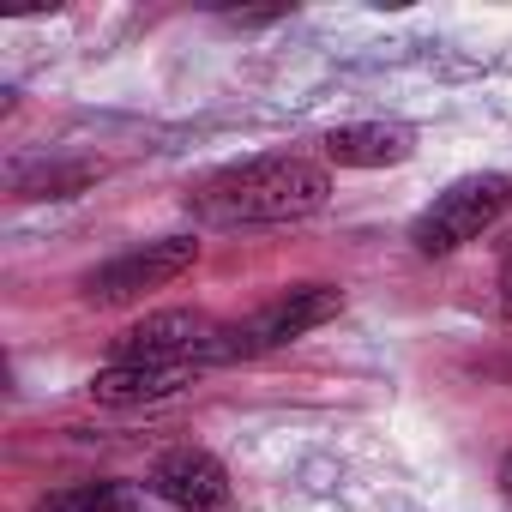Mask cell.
Listing matches in <instances>:
<instances>
[{
  "mask_svg": "<svg viewBox=\"0 0 512 512\" xmlns=\"http://www.w3.org/2000/svg\"><path fill=\"white\" fill-rule=\"evenodd\" d=\"M326 199H332V175L314 157L272 151V157H247V163H229V169L205 175L187 193V211L199 223L241 229V223H302Z\"/></svg>",
  "mask_w": 512,
  "mask_h": 512,
  "instance_id": "1",
  "label": "cell"
},
{
  "mask_svg": "<svg viewBox=\"0 0 512 512\" xmlns=\"http://www.w3.org/2000/svg\"><path fill=\"white\" fill-rule=\"evenodd\" d=\"M506 205H512V181L506 175H464L446 193H434V205L410 223V241H416L422 260H446V253L482 241L506 217Z\"/></svg>",
  "mask_w": 512,
  "mask_h": 512,
  "instance_id": "2",
  "label": "cell"
},
{
  "mask_svg": "<svg viewBox=\"0 0 512 512\" xmlns=\"http://www.w3.org/2000/svg\"><path fill=\"white\" fill-rule=\"evenodd\" d=\"M193 260H199V241L193 235H163V241L127 247L121 260H109V266H97L85 278V302L91 308H127V302L175 284L181 272H193Z\"/></svg>",
  "mask_w": 512,
  "mask_h": 512,
  "instance_id": "3",
  "label": "cell"
},
{
  "mask_svg": "<svg viewBox=\"0 0 512 512\" xmlns=\"http://www.w3.org/2000/svg\"><path fill=\"white\" fill-rule=\"evenodd\" d=\"M338 308H344V296H338L332 284H296V290H284L278 302H266L260 314H253V320H241V326H223V356H229V362H241V356L284 350V344H296L302 332L326 326Z\"/></svg>",
  "mask_w": 512,
  "mask_h": 512,
  "instance_id": "4",
  "label": "cell"
},
{
  "mask_svg": "<svg viewBox=\"0 0 512 512\" xmlns=\"http://www.w3.org/2000/svg\"><path fill=\"white\" fill-rule=\"evenodd\" d=\"M151 494L175 512H229L235 488H229V470L199 452V446H175L151 464Z\"/></svg>",
  "mask_w": 512,
  "mask_h": 512,
  "instance_id": "5",
  "label": "cell"
},
{
  "mask_svg": "<svg viewBox=\"0 0 512 512\" xmlns=\"http://www.w3.org/2000/svg\"><path fill=\"white\" fill-rule=\"evenodd\" d=\"M410 151H416V133L398 121H356L326 133V163L338 169H386V163H404Z\"/></svg>",
  "mask_w": 512,
  "mask_h": 512,
  "instance_id": "6",
  "label": "cell"
},
{
  "mask_svg": "<svg viewBox=\"0 0 512 512\" xmlns=\"http://www.w3.org/2000/svg\"><path fill=\"white\" fill-rule=\"evenodd\" d=\"M199 368H157V362H109L91 392L103 404H157V398H175L181 386H193Z\"/></svg>",
  "mask_w": 512,
  "mask_h": 512,
  "instance_id": "7",
  "label": "cell"
},
{
  "mask_svg": "<svg viewBox=\"0 0 512 512\" xmlns=\"http://www.w3.org/2000/svg\"><path fill=\"white\" fill-rule=\"evenodd\" d=\"M37 512H151L133 482H67L37 500Z\"/></svg>",
  "mask_w": 512,
  "mask_h": 512,
  "instance_id": "8",
  "label": "cell"
},
{
  "mask_svg": "<svg viewBox=\"0 0 512 512\" xmlns=\"http://www.w3.org/2000/svg\"><path fill=\"white\" fill-rule=\"evenodd\" d=\"M97 175V163H73V169H37V175H19V199H67V193H79L85 181Z\"/></svg>",
  "mask_w": 512,
  "mask_h": 512,
  "instance_id": "9",
  "label": "cell"
},
{
  "mask_svg": "<svg viewBox=\"0 0 512 512\" xmlns=\"http://www.w3.org/2000/svg\"><path fill=\"white\" fill-rule=\"evenodd\" d=\"M500 314L512 320V253H506V266H500Z\"/></svg>",
  "mask_w": 512,
  "mask_h": 512,
  "instance_id": "10",
  "label": "cell"
},
{
  "mask_svg": "<svg viewBox=\"0 0 512 512\" xmlns=\"http://www.w3.org/2000/svg\"><path fill=\"white\" fill-rule=\"evenodd\" d=\"M500 488H506V500H512V452H506V464H500Z\"/></svg>",
  "mask_w": 512,
  "mask_h": 512,
  "instance_id": "11",
  "label": "cell"
}]
</instances>
